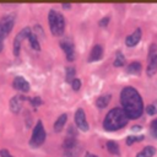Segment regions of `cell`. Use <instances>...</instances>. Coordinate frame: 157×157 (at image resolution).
I'll return each instance as SVG.
<instances>
[{"label": "cell", "instance_id": "f546056e", "mask_svg": "<svg viewBox=\"0 0 157 157\" xmlns=\"http://www.w3.org/2000/svg\"><path fill=\"white\" fill-rule=\"evenodd\" d=\"M151 132H152L153 137L157 139V126L156 125H151Z\"/></svg>", "mask_w": 157, "mask_h": 157}, {"label": "cell", "instance_id": "83f0119b", "mask_svg": "<svg viewBox=\"0 0 157 157\" xmlns=\"http://www.w3.org/2000/svg\"><path fill=\"white\" fill-rule=\"evenodd\" d=\"M108 22H109V17H103V18L99 21V26H101V27H102V26H107Z\"/></svg>", "mask_w": 157, "mask_h": 157}, {"label": "cell", "instance_id": "2e32d148", "mask_svg": "<svg viewBox=\"0 0 157 157\" xmlns=\"http://www.w3.org/2000/svg\"><path fill=\"white\" fill-rule=\"evenodd\" d=\"M155 153H156V148L153 146H146L142 151L137 153L136 157H152Z\"/></svg>", "mask_w": 157, "mask_h": 157}, {"label": "cell", "instance_id": "6da1fadb", "mask_svg": "<svg viewBox=\"0 0 157 157\" xmlns=\"http://www.w3.org/2000/svg\"><path fill=\"white\" fill-rule=\"evenodd\" d=\"M120 103L129 119H137L142 114L144 103L139 92L134 87L123 88L120 93Z\"/></svg>", "mask_w": 157, "mask_h": 157}, {"label": "cell", "instance_id": "d4e9b609", "mask_svg": "<svg viewBox=\"0 0 157 157\" xmlns=\"http://www.w3.org/2000/svg\"><path fill=\"white\" fill-rule=\"evenodd\" d=\"M28 101H29V103H31L34 108H37V107H39V105L42 104L40 97H32V98H28Z\"/></svg>", "mask_w": 157, "mask_h": 157}, {"label": "cell", "instance_id": "44dd1931", "mask_svg": "<svg viewBox=\"0 0 157 157\" xmlns=\"http://www.w3.org/2000/svg\"><path fill=\"white\" fill-rule=\"evenodd\" d=\"M125 64V58H124V55L121 54V52H117V54H115V59H114V63H113V65L114 66H123Z\"/></svg>", "mask_w": 157, "mask_h": 157}, {"label": "cell", "instance_id": "e0dca14e", "mask_svg": "<svg viewBox=\"0 0 157 157\" xmlns=\"http://www.w3.org/2000/svg\"><path fill=\"white\" fill-rule=\"evenodd\" d=\"M110 102V94H105V96H101L99 98H97L96 101V105L98 108H105L108 105V103Z\"/></svg>", "mask_w": 157, "mask_h": 157}, {"label": "cell", "instance_id": "30bf717a", "mask_svg": "<svg viewBox=\"0 0 157 157\" xmlns=\"http://www.w3.org/2000/svg\"><path fill=\"white\" fill-rule=\"evenodd\" d=\"M60 45H61L63 50L66 54V59L69 61H72L75 59V48H74V44L71 42H69V40H64V42L60 43Z\"/></svg>", "mask_w": 157, "mask_h": 157}, {"label": "cell", "instance_id": "9a60e30c", "mask_svg": "<svg viewBox=\"0 0 157 157\" xmlns=\"http://www.w3.org/2000/svg\"><path fill=\"white\" fill-rule=\"evenodd\" d=\"M128 74H131V75H137L140 74L141 71V64L137 63V61H132L131 64L128 65V69H126Z\"/></svg>", "mask_w": 157, "mask_h": 157}, {"label": "cell", "instance_id": "7a4b0ae2", "mask_svg": "<svg viewBox=\"0 0 157 157\" xmlns=\"http://www.w3.org/2000/svg\"><path fill=\"white\" fill-rule=\"evenodd\" d=\"M128 120L129 118L123 110V108H114L105 115L103 121V128L107 131H115L125 126L128 124Z\"/></svg>", "mask_w": 157, "mask_h": 157}, {"label": "cell", "instance_id": "8992f818", "mask_svg": "<svg viewBox=\"0 0 157 157\" xmlns=\"http://www.w3.org/2000/svg\"><path fill=\"white\" fill-rule=\"evenodd\" d=\"M31 34V28L29 27H25L21 29L20 33H17V36L15 37L13 40V54L16 56L20 55V48H21V43L23 42V39H28V36Z\"/></svg>", "mask_w": 157, "mask_h": 157}, {"label": "cell", "instance_id": "8fae6325", "mask_svg": "<svg viewBox=\"0 0 157 157\" xmlns=\"http://www.w3.org/2000/svg\"><path fill=\"white\" fill-rule=\"evenodd\" d=\"M141 39V29L140 28H136L131 34H129L125 39V43L128 47H134L136 45Z\"/></svg>", "mask_w": 157, "mask_h": 157}, {"label": "cell", "instance_id": "484cf974", "mask_svg": "<svg viewBox=\"0 0 157 157\" xmlns=\"http://www.w3.org/2000/svg\"><path fill=\"white\" fill-rule=\"evenodd\" d=\"M71 86H72V90H74V91H78L80 87H81V81L75 77V78L72 80V82H71Z\"/></svg>", "mask_w": 157, "mask_h": 157}, {"label": "cell", "instance_id": "d6a6232c", "mask_svg": "<svg viewBox=\"0 0 157 157\" xmlns=\"http://www.w3.org/2000/svg\"><path fill=\"white\" fill-rule=\"evenodd\" d=\"M151 125H156V126H157V118H156V119H155V120L151 123Z\"/></svg>", "mask_w": 157, "mask_h": 157}, {"label": "cell", "instance_id": "4316f807", "mask_svg": "<svg viewBox=\"0 0 157 157\" xmlns=\"http://www.w3.org/2000/svg\"><path fill=\"white\" fill-rule=\"evenodd\" d=\"M76 135H77L76 129H75L74 126H70V128H69V131H67V136H69V137H76Z\"/></svg>", "mask_w": 157, "mask_h": 157}, {"label": "cell", "instance_id": "7c38bea8", "mask_svg": "<svg viewBox=\"0 0 157 157\" xmlns=\"http://www.w3.org/2000/svg\"><path fill=\"white\" fill-rule=\"evenodd\" d=\"M102 54H103V49H102V47H101L99 44L94 45V47L92 48L91 53H90L88 61L92 63V61H97V60H99V59L102 58Z\"/></svg>", "mask_w": 157, "mask_h": 157}, {"label": "cell", "instance_id": "e575fe53", "mask_svg": "<svg viewBox=\"0 0 157 157\" xmlns=\"http://www.w3.org/2000/svg\"><path fill=\"white\" fill-rule=\"evenodd\" d=\"M134 130H140V126H139V125H136V126H134Z\"/></svg>", "mask_w": 157, "mask_h": 157}, {"label": "cell", "instance_id": "ba28073f", "mask_svg": "<svg viewBox=\"0 0 157 157\" xmlns=\"http://www.w3.org/2000/svg\"><path fill=\"white\" fill-rule=\"evenodd\" d=\"M75 123H76V126L82 130V131H87L88 130V123L86 120V114L83 112V109L78 108L75 113Z\"/></svg>", "mask_w": 157, "mask_h": 157}, {"label": "cell", "instance_id": "603a6c76", "mask_svg": "<svg viewBox=\"0 0 157 157\" xmlns=\"http://www.w3.org/2000/svg\"><path fill=\"white\" fill-rule=\"evenodd\" d=\"M146 112L148 115H155L157 113V102L156 103H152V104H148L146 107Z\"/></svg>", "mask_w": 157, "mask_h": 157}, {"label": "cell", "instance_id": "7402d4cb", "mask_svg": "<svg viewBox=\"0 0 157 157\" xmlns=\"http://www.w3.org/2000/svg\"><path fill=\"white\" fill-rule=\"evenodd\" d=\"M74 78H75V69L74 67H67L66 69V81L72 82Z\"/></svg>", "mask_w": 157, "mask_h": 157}, {"label": "cell", "instance_id": "f1b7e54d", "mask_svg": "<svg viewBox=\"0 0 157 157\" xmlns=\"http://www.w3.org/2000/svg\"><path fill=\"white\" fill-rule=\"evenodd\" d=\"M0 156H1V157H12L7 150H1V151H0Z\"/></svg>", "mask_w": 157, "mask_h": 157}, {"label": "cell", "instance_id": "1f68e13d", "mask_svg": "<svg viewBox=\"0 0 157 157\" xmlns=\"http://www.w3.org/2000/svg\"><path fill=\"white\" fill-rule=\"evenodd\" d=\"M71 5L70 4H63V9H70Z\"/></svg>", "mask_w": 157, "mask_h": 157}, {"label": "cell", "instance_id": "5bb4252c", "mask_svg": "<svg viewBox=\"0 0 157 157\" xmlns=\"http://www.w3.org/2000/svg\"><path fill=\"white\" fill-rule=\"evenodd\" d=\"M66 119H67V115H66V114H61V115L56 119V121L54 123V131H55V132H60V131L63 130V128H64V125H65V123H66Z\"/></svg>", "mask_w": 157, "mask_h": 157}, {"label": "cell", "instance_id": "ac0fdd59", "mask_svg": "<svg viewBox=\"0 0 157 157\" xmlns=\"http://www.w3.org/2000/svg\"><path fill=\"white\" fill-rule=\"evenodd\" d=\"M80 151H81V148H80V145L77 144L76 146H74L69 150H65V156L66 157H78Z\"/></svg>", "mask_w": 157, "mask_h": 157}, {"label": "cell", "instance_id": "4dcf8cb0", "mask_svg": "<svg viewBox=\"0 0 157 157\" xmlns=\"http://www.w3.org/2000/svg\"><path fill=\"white\" fill-rule=\"evenodd\" d=\"M5 37L2 36V33H1V31H0V52L2 50V39H4Z\"/></svg>", "mask_w": 157, "mask_h": 157}, {"label": "cell", "instance_id": "9c48e42d", "mask_svg": "<svg viewBox=\"0 0 157 157\" xmlns=\"http://www.w3.org/2000/svg\"><path fill=\"white\" fill-rule=\"evenodd\" d=\"M12 86H13V88H16L18 91H22V92H28L29 91V83L22 76H16L13 78Z\"/></svg>", "mask_w": 157, "mask_h": 157}, {"label": "cell", "instance_id": "d6986e66", "mask_svg": "<svg viewBox=\"0 0 157 157\" xmlns=\"http://www.w3.org/2000/svg\"><path fill=\"white\" fill-rule=\"evenodd\" d=\"M107 148H108V151H109L112 155L118 156V155L120 153L119 146H118V144H117L115 141H108V142H107Z\"/></svg>", "mask_w": 157, "mask_h": 157}, {"label": "cell", "instance_id": "277c9868", "mask_svg": "<svg viewBox=\"0 0 157 157\" xmlns=\"http://www.w3.org/2000/svg\"><path fill=\"white\" fill-rule=\"evenodd\" d=\"M44 141H45V130L43 128L42 121H38L33 129L32 137L29 140V145L32 147H39Z\"/></svg>", "mask_w": 157, "mask_h": 157}, {"label": "cell", "instance_id": "4fadbf2b", "mask_svg": "<svg viewBox=\"0 0 157 157\" xmlns=\"http://www.w3.org/2000/svg\"><path fill=\"white\" fill-rule=\"evenodd\" d=\"M22 96H15L10 99V109L12 113H18L21 109V102H22Z\"/></svg>", "mask_w": 157, "mask_h": 157}, {"label": "cell", "instance_id": "ffe728a7", "mask_svg": "<svg viewBox=\"0 0 157 157\" xmlns=\"http://www.w3.org/2000/svg\"><path fill=\"white\" fill-rule=\"evenodd\" d=\"M28 42L31 43V47H32V49H34V50H40V45H39V42H38V39H37V36L36 34H33V33H31L29 36H28Z\"/></svg>", "mask_w": 157, "mask_h": 157}, {"label": "cell", "instance_id": "cb8c5ba5", "mask_svg": "<svg viewBox=\"0 0 157 157\" xmlns=\"http://www.w3.org/2000/svg\"><path fill=\"white\" fill-rule=\"evenodd\" d=\"M144 140V136L142 135H139V136H128L126 137V144L128 145H132L134 142L136 141H142Z\"/></svg>", "mask_w": 157, "mask_h": 157}, {"label": "cell", "instance_id": "5b68a950", "mask_svg": "<svg viewBox=\"0 0 157 157\" xmlns=\"http://www.w3.org/2000/svg\"><path fill=\"white\" fill-rule=\"evenodd\" d=\"M147 76L151 77L157 72V45L152 44L150 48V54H148V64L146 69Z\"/></svg>", "mask_w": 157, "mask_h": 157}, {"label": "cell", "instance_id": "3957f363", "mask_svg": "<svg viewBox=\"0 0 157 157\" xmlns=\"http://www.w3.org/2000/svg\"><path fill=\"white\" fill-rule=\"evenodd\" d=\"M48 21H49V27H50V32L54 36H61L64 33L65 29V20L64 16L55 11V10H50L49 15H48Z\"/></svg>", "mask_w": 157, "mask_h": 157}, {"label": "cell", "instance_id": "836d02e7", "mask_svg": "<svg viewBox=\"0 0 157 157\" xmlns=\"http://www.w3.org/2000/svg\"><path fill=\"white\" fill-rule=\"evenodd\" d=\"M85 157H97V156H94V155H91V153H87Z\"/></svg>", "mask_w": 157, "mask_h": 157}, {"label": "cell", "instance_id": "52a82bcc", "mask_svg": "<svg viewBox=\"0 0 157 157\" xmlns=\"http://www.w3.org/2000/svg\"><path fill=\"white\" fill-rule=\"evenodd\" d=\"M13 25H15V16L13 15H7L0 21V31H1L4 37L10 34L11 29L13 28Z\"/></svg>", "mask_w": 157, "mask_h": 157}]
</instances>
